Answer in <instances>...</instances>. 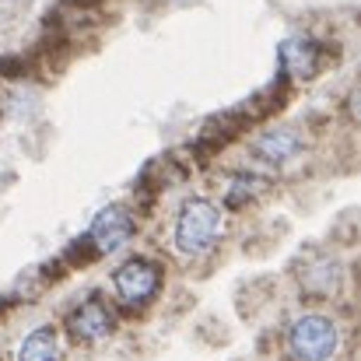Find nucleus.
Wrapping results in <instances>:
<instances>
[{
    "instance_id": "nucleus-2",
    "label": "nucleus",
    "mask_w": 361,
    "mask_h": 361,
    "mask_svg": "<svg viewBox=\"0 0 361 361\" xmlns=\"http://www.w3.org/2000/svg\"><path fill=\"white\" fill-rule=\"evenodd\" d=\"M288 351L295 361H334L341 351V326L330 316L305 312L288 330Z\"/></svg>"
},
{
    "instance_id": "nucleus-10",
    "label": "nucleus",
    "mask_w": 361,
    "mask_h": 361,
    "mask_svg": "<svg viewBox=\"0 0 361 361\" xmlns=\"http://www.w3.org/2000/svg\"><path fill=\"white\" fill-rule=\"evenodd\" d=\"M263 190H267L263 179H256V176H239V179L228 186V204L239 207L242 200H249V197H256V193H263Z\"/></svg>"
},
{
    "instance_id": "nucleus-6",
    "label": "nucleus",
    "mask_w": 361,
    "mask_h": 361,
    "mask_svg": "<svg viewBox=\"0 0 361 361\" xmlns=\"http://www.w3.org/2000/svg\"><path fill=\"white\" fill-rule=\"evenodd\" d=\"M113 326H116L113 309H109L99 295H92L88 302H81V305L67 316V334H71L78 344H99L102 337L113 334Z\"/></svg>"
},
{
    "instance_id": "nucleus-3",
    "label": "nucleus",
    "mask_w": 361,
    "mask_h": 361,
    "mask_svg": "<svg viewBox=\"0 0 361 361\" xmlns=\"http://www.w3.org/2000/svg\"><path fill=\"white\" fill-rule=\"evenodd\" d=\"M158 288H161V270H158V263H151L144 256L126 259L113 274V291H116V298L123 305H130V309L147 305L158 295Z\"/></svg>"
},
{
    "instance_id": "nucleus-4",
    "label": "nucleus",
    "mask_w": 361,
    "mask_h": 361,
    "mask_svg": "<svg viewBox=\"0 0 361 361\" xmlns=\"http://www.w3.org/2000/svg\"><path fill=\"white\" fill-rule=\"evenodd\" d=\"M323 46L312 39V35H291L281 42L277 49V67H281V78L288 81H309L323 71Z\"/></svg>"
},
{
    "instance_id": "nucleus-8",
    "label": "nucleus",
    "mask_w": 361,
    "mask_h": 361,
    "mask_svg": "<svg viewBox=\"0 0 361 361\" xmlns=\"http://www.w3.org/2000/svg\"><path fill=\"white\" fill-rule=\"evenodd\" d=\"M298 281L309 295H334L341 288V263L334 256H312Z\"/></svg>"
},
{
    "instance_id": "nucleus-9",
    "label": "nucleus",
    "mask_w": 361,
    "mask_h": 361,
    "mask_svg": "<svg viewBox=\"0 0 361 361\" xmlns=\"http://www.w3.org/2000/svg\"><path fill=\"white\" fill-rule=\"evenodd\" d=\"M14 361H60V334H56V326H35L18 344Z\"/></svg>"
},
{
    "instance_id": "nucleus-7",
    "label": "nucleus",
    "mask_w": 361,
    "mask_h": 361,
    "mask_svg": "<svg viewBox=\"0 0 361 361\" xmlns=\"http://www.w3.org/2000/svg\"><path fill=\"white\" fill-rule=\"evenodd\" d=\"M252 154L267 165H284L302 154V137L295 130H267L252 140Z\"/></svg>"
},
{
    "instance_id": "nucleus-5",
    "label": "nucleus",
    "mask_w": 361,
    "mask_h": 361,
    "mask_svg": "<svg viewBox=\"0 0 361 361\" xmlns=\"http://www.w3.org/2000/svg\"><path fill=\"white\" fill-rule=\"evenodd\" d=\"M133 232H137L133 211L123 207V204H113V207H106V211L95 214V221H92L85 242H88L95 252H116L120 245H126V242L133 239Z\"/></svg>"
},
{
    "instance_id": "nucleus-1",
    "label": "nucleus",
    "mask_w": 361,
    "mask_h": 361,
    "mask_svg": "<svg viewBox=\"0 0 361 361\" xmlns=\"http://www.w3.org/2000/svg\"><path fill=\"white\" fill-rule=\"evenodd\" d=\"M221 232H225V225H221L218 204H211V200H204V197H193V200L183 204V211H179V218H176L172 242H176V249H179L183 256H200V252H207V249L218 242Z\"/></svg>"
}]
</instances>
